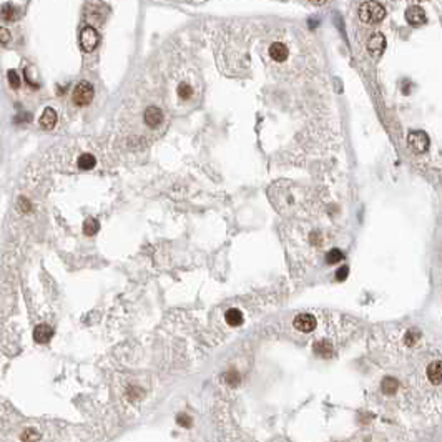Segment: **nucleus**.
<instances>
[{
  "mask_svg": "<svg viewBox=\"0 0 442 442\" xmlns=\"http://www.w3.org/2000/svg\"><path fill=\"white\" fill-rule=\"evenodd\" d=\"M358 14H359L361 22L367 23V25H376V23L383 22L384 17H386V9H384L379 2L367 0V2H364L359 5Z\"/></svg>",
  "mask_w": 442,
  "mask_h": 442,
  "instance_id": "1",
  "label": "nucleus"
},
{
  "mask_svg": "<svg viewBox=\"0 0 442 442\" xmlns=\"http://www.w3.org/2000/svg\"><path fill=\"white\" fill-rule=\"evenodd\" d=\"M407 145L411 147L412 152L425 153L431 147V140H429L427 133L423 132V130H412L407 135Z\"/></svg>",
  "mask_w": 442,
  "mask_h": 442,
  "instance_id": "2",
  "label": "nucleus"
},
{
  "mask_svg": "<svg viewBox=\"0 0 442 442\" xmlns=\"http://www.w3.org/2000/svg\"><path fill=\"white\" fill-rule=\"evenodd\" d=\"M72 100H74L75 105L78 107H85L93 100V87L92 83L88 82H80L77 83V87L74 88V93H72Z\"/></svg>",
  "mask_w": 442,
  "mask_h": 442,
  "instance_id": "3",
  "label": "nucleus"
},
{
  "mask_svg": "<svg viewBox=\"0 0 442 442\" xmlns=\"http://www.w3.org/2000/svg\"><path fill=\"white\" fill-rule=\"evenodd\" d=\"M100 43V35L93 27H85L80 32V47L83 52H93Z\"/></svg>",
  "mask_w": 442,
  "mask_h": 442,
  "instance_id": "4",
  "label": "nucleus"
},
{
  "mask_svg": "<svg viewBox=\"0 0 442 442\" xmlns=\"http://www.w3.org/2000/svg\"><path fill=\"white\" fill-rule=\"evenodd\" d=\"M384 48H386V38H384L383 34H372L371 38L367 40V52L372 58H379L383 55Z\"/></svg>",
  "mask_w": 442,
  "mask_h": 442,
  "instance_id": "5",
  "label": "nucleus"
},
{
  "mask_svg": "<svg viewBox=\"0 0 442 442\" xmlns=\"http://www.w3.org/2000/svg\"><path fill=\"white\" fill-rule=\"evenodd\" d=\"M294 327L301 332H311L316 327V318L309 313H303L294 318Z\"/></svg>",
  "mask_w": 442,
  "mask_h": 442,
  "instance_id": "6",
  "label": "nucleus"
},
{
  "mask_svg": "<svg viewBox=\"0 0 442 442\" xmlns=\"http://www.w3.org/2000/svg\"><path fill=\"white\" fill-rule=\"evenodd\" d=\"M405 20H407L409 25L412 27H419L425 22V12L417 5H412L405 10Z\"/></svg>",
  "mask_w": 442,
  "mask_h": 442,
  "instance_id": "7",
  "label": "nucleus"
},
{
  "mask_svg": "<svg viewBox=\"0 0 442 442\" xmlns=\"http://www.w3.org/2000/svg\"><path fill=\"white\" fill-rule=\"evenodd\" d=\"M143 118L148 127L156 128L158 125H161V121H163V112H161L158 107H148L143 113Z\"/></svg>",
  "mask_w": 442,
  "mask_h": 442,
  "instance_id": "8",
  "label": "nucleus"
},
{
  "mask_svg": "<svg viewBox=\"0 0 442 442\" xmlns=\"http://www.w3.org/2000/svg\"><path fill=\"white\" fill-rule=\"evenodd\" d=\"M52 336H54V329L48 324H38L34 329V339L40 344H47L52 339Z\"/></svg>",
  "mask_w": 442,
  "mask_h": 442,
  "instance_id": "9",
  "label": "nucleus"
},
{
  "mask_svg": "<svg viewBox=\"0 0 442 442\" xmlns=\"http://www.w3.org/2000/svg\"><path fill=\"white\" fill-rule=\"evenodd\" d=\"M57 118H58V116H57V112L54 108L47 107L45 110H43L42 116H40V127L43 130H54V127L57 125Z\"/></svg>",
  "mask_w": 442,
  "mask_h": 442,
  "instance_id": "10",
  "label": "nucleus"
},
{
  "mask_svg": "<svg viewBox=\"0 0 442 442\" xmlns=\"http://www.w3.org/2000/svg\"><path fill=\"white\" fill-rule=\"evenodd\" d=\"M269 55H271V58L276 60V62H285L288 58V55H289V50H288V47L285 43L274 42V43H271V47H269Z\"/></svg>",
  "mask_w": 442,
  "mask_h": 442,
  "instance_id": "11",
  "label": "nucleus"
},
{
  "mask_svg": "<svg viewBox=\"0 0 442 442\" xmlns=\"http://www.w3.org/2000/svg\"><path fill=\"white\" fill-rule=\"evenodd\" d=\"M427 378L434 386H439L441 381H442V364H441V361H434V363L429 364Z\"/></svg>",
  "mask_w": 442,
  "mask_h": 442,
  "instance_id": "12",
  "label": "nucleus"
},
{
  "mask_svg": "<svg viewBox=\"0 0 442 442\" xmlns=\"http://www.w3.org/2000/svg\"><path fill=\"white\" fill-rule=\"evenodd\" d=\"M225 319H226V323L230 324V326H240V324L243 323V319H245V316H243V313L240 309H228L226 311V314H225Z\"/></svg>",
  "mask_w": 442,
  "mask_h": 442,
  "instance_id": "13",
  "label": "nucleus"
},
{
  "mask_svg": "<svg viewBox=\"0 0 442 442\" xmlns=\"http://www.w3.org/2000/svg\"><path fill=\"white\" fill-rule=\"evenodd\" d=\"M95 165H96V160H95V156L90 155V153H83V155L78 158V168L80 170L88 172V170H92Z\"/></svg>",
  "mask_w": 442,
  "mask_h": 442,
  "instance_id": "14",
  "label": "nucleus"
},
{
  "mask_svg": "<svg viewBox=\"0 0 442 442\" xmlns=\"http://www.w3.org/2000/svg\"><path fill=\"white\" fill-rule=\"evenodd\" d=\"M314 352L318 356H321V358H331L332 356V346L329 343H326V341H321V343H318V344H314Z\"/></svg>",
  "mask_w": 442,
  "mask_h": 442,
  "instance_id": "15",
  "label": "nucleus"
},
{
  "mask_svg": "<svg viewBox=\"0 0 442 442\" xmlns=\"http://www.w3.org/2000/svg\"><path fill=\"white\" fill-rule=\"evenodd\" d=\"M100 230V223L95 220V218H88V220H85L83 223V233L87 234V236H93V234H96Z\"/></svg>",
  "mask_w": 442,
  "mask_h": 442,
  "instance_id": "16",
  "label": "nucleus"
},
{
  "mask_svg": "<svg viewBox=\"0 0 442 442\" xmlns=\"http://www.w3.org/2000/svg\"><path fill=\"white\" fill-rule=\"evenodd\" d=\"M397 387H399V383H397L394 378H384L383 383H381V389H383V392H386V394H392Z\"/></svg>",
  "mask_w": 442,
  "mask_h": 442,
  "instance_id": "17",
  "label": "nucleus"
},
{
  "mask_svg": "<svg viewBox=\"0 0 442 442\" xmlns=\"http://www.w3.org/2000/svg\"><path fill=\"white\" fill-rule=\"evenodd\" d=\"M0 15H2V19L12 22V20L17 19V9H15L14 5H10V3H5V5H2V9H0Z\"/></svg>",
  "mask_w": 442,
  "mask_h": 442,
  "instance_id": "18",
  "label": "nucleus"
},
{
  "mask_svg": "<svg viewBox=\"0 0 442 442\" xmlns=\"http://www.w3.org/2000/svg\"><path fill=\"white\" fill-rule=\"evenodd\" d=\"M344 256H343V251L338 250V248H332L329 253L326 254V263L327 265H336L338 261H341Z\"/></svg>",
  "mask_w": 442,
  "mask_h": 442,
  "instance_id": "19",
  "label": "nucleus"
},
{
  "mask_svg": "<svg viewBox=\"0 0 442 442\" xmlns=\"http://www.w3.org/2000/svg\"><path fill=\"white\" fill-rule=\"evenodd\" d=\"M20 439H22V442H37L40 439V434L35 429H27L20 434Z\"/></svg>",
  "mask_w": 442,
  "mask_h": 442,
  "instance_id": "20",
  "label": "nucleus"
},
{
  "mask_svg": "<svg viewBox=\"0 0 442 442\" xmlns=\"http://www.w3.org/2000/svg\"><path fill=\"white\" fill-rule=\"evenodd\" d=\"M192 93H193V88L190 87L188 83H180V85H178V96H180L181 100L192 98Z\"/></svg>",
  "mask_w": 442,
  "mask_h": 442,
  "instance_id": "21",
  "label": "nucleus"
},
{
  "mask_svg": "<svg viewBox=\"0 0 442 442\" xmlns=\"http://www.w3.org/2000/svg\"><path fill=\"white\" fill-rule=\"evenodd\" d=\"M7 77H9V83H10L12 88H19L20 87V77H19L17 72H15V70H9Z\"/></svg>",
  "mask_w": 442,
  "mask_h": 442,
  "instance_id": "22",
  "label": "nucleus"
},
{
  "mask_svg": "<svg viewBox=\"0 0 442 442\" xmlns=\"http://www.w3.org/2000/svg\"><path fill=\"white\" fill-rule=\"evenodd\" d=\"M225 379H226V383L228 384H231V386H236L238 383H240V376H238V372H226V376H225Z\"/></svg>",
  "mask_w": 442,
  "mask_h": 442,
  "instance_id": "23",
  "label": "nucleus"
},
{
  "mask_svg": "<svg viewBox=\"0 0 442 442\" xmlns=\"http://www.w3.org/2000/svg\"><path fill=\"white\" fill-rule=\"evenodd\" d=\"M347 274H349V268L343 266L341 269H338V273H336V279H338V281H344V279L347 278Z\"/></svg>",
  "mask_w": 442,
  "mask_h": 442,
  "instance_id": "24",
  "label": "nucleus"
},
{
  "mask_svg": "<svg viewBox=\"0 0 442 442\" xmlns=\"http://www.w3.org/2000/svg\"><path fill=\"white\" fill-rule=\"evenodd\" d=\"M10 40V32L7 28L0 27V43H7Z\"/></svg>",
  "mask_w": 442,
  "mask_h": 442,
  "instance_id": "25",
  "label": "nucleus"
},
{
  "mask_svg": "<svg viewBox=\"0 0 442 442\" xmlns=\"http://www.w3.org/2000/svg\"><path fill=\"white\" fill-rule=\"evenodd\" d=\"M176 421H178V424H181L183 427H190L192 425V421H190V417L188 416H185V414H180L176 417Z\"/></svg>",
  "mask_w": 442,
  "mask_h": 442,
  "instance_id": "26",
  "label": "nucleus"
},
{
  "mask_svg": "<svg viewBox=\"0 0 442 442\" xmlns=\"http://www.w3.org/2000/svg\"><path fill=\"white\" fill-rule=\"evenodd\" d=\"M416 339H417V336L414 332H407V336H405V344H407V346H412Z\"/></svg>",
  "mask_w": 442,
  "mask_h": 442,
  "instance_id": "27",
  "label": "nucleus"
},
{
  "mask_svg": "<svg viewBox=\"0 0 442 442\" xmlns=\"http://www.w3.org/2000/svg\"><path fill=\"white\" fill-rule=\"evenodd\" d=\"M311 2L316 3V5H323V3L326 2V0H311Z\"/></svg>",
  "mask_w": 442,
  "mask_h": 442,
  "instance_id": "28",
  "label": "nucleus"
}]
</instances>
